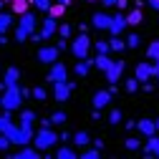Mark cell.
Returning a JSON list of instances; mask_svg holds the SVG:
<instances>
[{"mask_svg":"<svg viewBox=\"0 0 159 159\" xmlns=\"http://www.w3.org/2000/svg\"><path fill=\"white\" fill-rule=\"evenodd\" d=\"M139 86H142V84H139L136 76H131V78H126V81H124V91H126V93H136Z\"/></svg>","mask_w":159,"mask_h":159,"instance_id":"obj_26","label":"cell"},{"mask_svg":"<svg viewBox=\"0 0 159 159\" xmlns=\"http://www.w3.org/2000/svg\"><path fill=\"white\" fill-rule=\"evenodd\" d=\"M91 46H93V41L86 35V33H78L73 41L68 43V51L78 58V61H84V58H89V53H91Z\"/></svg>","mask_w":159,"mask_h":159,"instance_id":"obj_3","label":"cell"},{"mask_svg":"<svg viewBox=\"0 0 159 159\" xmlns=\"http://www.w3.org/2000/svg\"><path fill=\"white\" fill-rule=\"evenodd\" d=\"M76 89V84L73 81H58V84H53V98L56 101H68L71 98V91Z\"/></svg>","mask_w":159,"mask_h":159,"instance_id":"obj_5","label":"cell"},{"mask_svg":"<svg viewBox=\"0 0 159 159\" xmlns=\"http://www.w3.org/2000/svg\"><path fill=\"white\" fill-rule=\"evenodd\" d=\"M18 25H20V28H23V30L30 35V33H35V28H38V20H35V15H33L30 10H25V13L20 15V23H18Z\"/></svg>","mask_w":159,"mask_h":159,"instance_id":"obj_14","label":"cell"},{"mask_svg":"<svg viewBox=\"0 0 159 159\" xmlns=\"http://www.w3.org/2000/svg\"><path fill=\"white\" fill-rule=\"evenodd\" d=\"M91 66H93V63H91V58H84V61H78V63L73 66V71H76V76H78V78H84V76L91 71Z\"/></svg>","mask_w":159,"mask_h":159,"instance_id":"obj_21","label":"cell"},{"mask_svg":"<svg viewBox=\"0 0 159 159\" xmlns=\"http://www.w3.org/2000/svg\"><path fill=\"white\" fill-rule=\"evenodd\" d=\"M154 76H157V84H159V71H157V73H154Z\"/></svg>","mask_w":159,"mask_h":159,"instance_id":"obj_57","label":"cell"},{"mask_svg":"<svg viewBox=\"0 0 159 159\" xmlns=\"http://www.w3.org/2000/svg\"><path fill=\"white\" fill-rule=\"evenodd\" d=\"M3 89H5V84H3V81H0V91H3Z\"/></svg>","mask_w":159,"mask_h":159,"instance_id":"obj_56","label":"cell"},{"mask_svg":"<svg viewBox=\"0 0 159 159\" xmlns=\"http://www.w3.org/2000/svg\"><path fill=\"white\" fill-rule=\"evenodd\" d=\"M109 25H111V15H109V13H93V15H91V28H96V30H109Z\"/></svg>","mask_w":159,"mask_h":159,"instance_id":"obj_12","label":"cell"},{"mask_svg":"<svg viewBox=\"0 0 159 159\" xmlns=\"http://www.w3.org/2000/svg\"><path fill=\"white\" fill-rule=\"evenodd\" d=\"M8 124H10V114L5 111L3 116H0V131H5V126H8Z\"/></svg>","mask_w":159,"mask_h":159,"instance_id":"obj_40","label":"cell"},{"mask_svg":"<svg viewBox=\"0 0 159 159\" xmlns=\"http://www.w3.org/2000/svg\"><path fill=\"white\" fill-rule=\"evenodd\" d=\"M124 147L129 152H136V149H142V139H136V136H126L124 139Z\"/></svg>","mask_w":159,"mask_h":159,"instance_id":"obj_28","label":"cell"},{"mask_svg":"<svg viewBox=\"0 0 159 159\" xmlns=\"http://www.w3.org/2000/svg\"><path fill=\"white\" fill-rule=\"evenodd\" d=\"M96 53H111V46H109V41H93V46H91Z\"/></svg>","mask_w":159,"mask_h":159,"instance_id":"obj_30","label":"cell"},{"mask_svg":"<svg viewBox=\"0 0 159 159\" xmlns=\"http://www.w3.org/2000/svg\"><path fill=\"white\" fill-rule=\"evenodd\" d=\"M66 121H68V116H66L63 111H56V114L51 116V124H56V126H63Z\"/></svg>","mask_w":159,"mask_h":159,"instance_id":"obj_32","label":"cell"},{"mask_svg":"<svg viewBox=\"0 0 159 159\" xmlns=\"http://www.w3.org/2000/svg\"><path fill=\"white\" fill-rule=\"evenodd\" d=\"M154 124H157V131H159V119H154Z\"/></svg>","mask_w":159,"mask_h":159,"instance_id":"obj_55","label":"cell"},{"mask_svg":"<svg viewBox=\"0 0 159 159\" xmlns=\"http://www.w3.org/2000/svg\"><path fill=\"white\" fill-rule=\"evenodd\" d=\"M147 5H149L152 10H157V13H159V0H147Z\"/></svg>","mask_w":159,"mask_h":159,"instance_id":"obj_47","label":"cell"},{"mask_svg":"<svg viewBox=\"0 0 159 159\" xmlns=\"http://www.w3.org/2000/svg\"><path fill=\"white\" fill-rule=\"evenodd\" d=\"M48 84H58V81H68V68L63 66V61H53L51 63V71L46 76Z\"/></svg>","mask_w":159,"mask_h":159,"instance_id":"obj_4","label":"cell"},{"mask_svg":"<svg viewBox=\"0 0 159 159\" xmlns=\"http://www.w3.org/2000/svg\"><path fill=\"white\" fill-rule=\"evenodd\" d=\"M91 144H93L96 149H104V142H101V139H91Z\"/></svg>","mask_w":159,"mask_h":159,"instance_id":"obj_48","label":"cell"},{"mask_svg":"<svg viewBox=\"0 0 159 159\" xmlns=\"http://www.w3.org/2000/svg\"><path fill=\"white\" fill-rule=\"evenodd\" d=\"M20 101H23V96H20V86L18 84L15 86H5L3 93H0V109L8 111V114L20 109Z\"/></svg>","mask_w":159,"mask_h":159,"instance_id":"obj_1","label":"cell"},{"mask_svg":"<svg viewBox=\"0 0 159 159\" xmlns=\"http://www.w3.org/2000/svg\"><path fill=\"white\" fill-rule=\"evenodd\" d=\"M147 58H149V61L159 58V41H152V43H149V48H147Z\"/></svg>","mask_w":159,"mask_h":159,"instance_id":"obj_31","label":"cell"},{"mask_svg":"<svg viewBox=\"0 0 159 159\" xmlns=\"http://www.w3.org/2000/svg\"><path fill=\"white\" fill-rule=\"evenodd\" d=\"M56 157H58V159H73V157H78V152H76L73 147H58Z\"/></svg>","mask_w":159,"mask_h":159,"instance_id":"obj_25","label":"cell"},{"mask_svg":"<svg viewBox=\"0 0 159 159\" xmlns=\"http://www.w3.org/2000/svg\"><path fill=\"white\" fill-rule=\"evenodd\" d=\"M5 3H8V0H0V10H3V5H5Z\"/></svg>","mask_w":159,"mask_h":159,"instance_id":"obj_54","label":"cell"},{"mask_svg":"<svg viewBox=\"0 0 159 159\" xmlns=\"http://www.w3.org/2000/svg\"><path fill=\"white\" fill-rule=\"evenodd\" d=\"M71 136H73V134H68V131H61V136H58V142H71Z\"/></svg>","mask_w":159,"mask_h":159,"instance_id":"obj_46","label":"cell"},{"mask_svg":"<svg viewBox=\"0 0 159 159\" xmlns=\"http://www.w3.org/2000/svg\"><path fill=\"white\" fill-rule=\"evenodd\" d=\"M10 157H13V159H38L41 152H38L35 147H30V144H23V147H18V152L10 154Z\"/></svg>","mask_w":159,"mask_h":159,"instance_id":"obj_15","label":"cell"},{"mask_svg":"<svg viewBox=\"0 0 159 159\" xmlns=\"http://www.w3.org/2000/svg\"><path fill=\"white\" fill-rule=\"evenodd\" d=\"M136 131L142 134V136H152V134H157L154 119H142V121H136Z\"/></svg>","mask_w":159,"mask_h":159,"instance_id":"obj_16","label":"cell"},{"mask_svg":"<svg viewBox=\"0 0 159 159\" xmlns=\"http://www.w3.org/2000/svg\"><path fill=\"white\" fill-rule=\"evenodd\" d=\"M124 126H126V129H129V131H134V129H136V121H134V119H131V121H126V124H124Z\"/></svg>","mask_w":159,"mask_h":159,"instance_id":"obj_49","label":"cell"},{"mask_svg":"<svg viewBox=\"0 0 159 159\" xmlns=\"http://www.w3.org/2000/svg\"><path fill=\"white\" fill-rule=\"evenodd\" d=\"M13 25V15L10 13H0V33H5Z\"/></svg>","mask_w":159,"mask_h":159,"instance_id":"obj_29","label":"cell"},{"mask_svg":"<svg viewBox=\"0 0 159 159\" xmlns=\"http://www.w3.org/2000/svg\"><path fill=\"white\" fill-rule=\"evenodd\" d=\"M8 43V38H5V33H0V46H5Z\"/></svg>","mask_w":159,"mask_h":159,"instance_id":"obj_52","label":"cell"},{"mask_svg":"<svg viewBox=\"0 0 159 159\" xmlns=\"http://www.w3.org/2000/svg\"><path fill=\"white\" fill-rule=\"evenodd\" d=\"M3 84H5V86L20 84V68H18V66H10V68L5 71V76H3Z\"/></svg>","mask_w":159,"mask_h":159,"instance_id":"obj_17","label":"cell"},{"mask_svg":"<svg viewBox=\"0 0 159 159\" xmlns=\"http://www.w3.org/2000/svg\"><path fill=\"white\" fill-rule=\"evenodd\" d=\"M56 48L61 51V53H63V51H68V38H61V41L56 43Z\"/></svg>","mask_w":159,"mask_h":159,"instance_id":"obj_41","label":"cell"},{"mask_svg":"<svg viewBox=\"0 0 159 159\" xmlns=\"http://www.w3.org/2000/svg\"><path fill=\"white\" fill-rule=\"evenodd\" d=\"M61 38H71V33H73V28L68 25V23H58V30H56Z\"/></svg>","mask_w":159,"mask_h":159,"instance_id":"obj_35","label":"cell"},{"mask_svg":"<svg viewBox=\"0 0 159 159\" xmlns=\"http://www.w3.org/2000/svg\"><path fill=\"white\" fill-rule=\"evenodd\" d=\"M139 46H142V38L136 33H129L126 35V48H139Z\"/></svg>","mask_w":159,"mask_h":159,"instance_id":"obj_34","label":"cell"},{"mask_svg":"<svg viewBox=\"0 0 159 159\" xmlns=\"http://www.w3.org/2000/svg\"><path fill=\"white\" fill-rule=\"evenodd\" d=\"M8 147H10V139H8L3 131H0V154H3V152H8Z\"/></svg>","mask_w":159,"mask_h":159,"instance_id":"obj_39","label":"cell"},{"mask_svg":"<svg viewBox=\"0 0 159 159\" xmlns=\"http://www.w3.org/2000/svg\"><path fill=\"white\" fill-rule=\"evenodd\" d=\"M20 96H23V98H33V89H28V86H20Z\"/></svg>","mask_w":159,"mask_h":159,"instance_id":"obj_42","label":"cell"},{"mask_svg":"<svg viewBox=\"0 0 159 159\" xmlns=\"http://www.w3.org/2000/svg\"><path fill=\"white\" fill-rule=\"evenodd\" d=\"M124 71H126V63H124V61H111L109 68L104 71V73H106V81H109V84H119Z\"/></svg>","mask_w":159,"mask_h":159,"instance_id":"obj_6","label":"cell"},{"mask_svg":"<svg viewBox=\"0 0 159 159\" xmlns=\"http://www.w3.org/2000/svg\"><path fill=\"white\" fill-rule=\"evenodd\" d=\"M101 5L104 8H111V5H116V0H101Z\"/></svg>","mask_w":159,"mask_h":159,"instance_id":"obj_50","label":"cell"},{"mask_svg":"<svg viewBox=\"0 0 159 159\" xmlns=\"http://www.w3.org/2000/svg\"><path fill=\"white\" fill-rule=\"evenodd\" d=\"M33 98H35V101H46V98H48V91L38 86V89H33Z\"/></svg>","mask_w":159,"mask_h":159,"instance_id":"obj_37","label":"cell"},{"mask_svg":"<svg viewBox=\"0 0 159 159\" xmlns=\"http://www.w3.org/2000/svg\"><path fill=\"white\" fill-rule=\"evenodd\" d=\"M58 53H61V51H58L56 46H41V48H38V61L51 66L53 61H58Z\"/></svg>","mask_w":159,"mask_h":159,"instance_id":"obj_10","label":"cell"},{"mask_svg":"<svg viewBox=\"0 0 159 159\" xmlns=\"http://www.w3.org/2000/svg\"><path fill=\"white\" fill-rule=\"evenodd\" d=\"M15 41H18V43H25V41H28V33H25L20 25L15 28Z\"/></svg>","mask_w":159,"mask_h":159,"instance_id":"obj_38","label":"cell"},{"mask_svg":"<svg viewBox=\"0 0 159 159\" xmlns=\"http://www.w3.org/2000/svg\"><path fill=\"white\" fill-rule=\"evenodd\" d=\"M86 3H96V0H86Z\"/></svg>","mask_w":159,"mask_h":159,"instance_id":"obj_58","label":"cell"},{"mask_svg":"<svg viewBox=\"0 0 159 159\" xmlns=\"http://www.w3.org/2000/svg\"><path fill=\"white\" fill-rule=\"evenodd\" d=\"M134 76L139 78V84H142V81H149V78H154V63H152V61H139L136 68H134Z\"/></svg>","mask_w":159,"mask_h":159,"instance_id":"obj_7","label":"cell"},{"mask_svg":"<svg viewBox=\"0 0 159 159\" xmlns=\"http://www.w3.org/2000/svg\"><path fill=\"white\" fill-rule=\"evenodd\" d=\"M35 119H38V116H35V111H30V109H23V111H20V124L33 126V124H35Z\"/></svg>","mask_w":159,"mask_h":159,"instance_id":"obj_24","label":"cell"},{"mask_svg":"<svg viewBox=\"0 0 159 159\" xmlns=\"http://www.w3.org/2000/svg\"><path fill=\"white\" fill-rule=\"evenodd\" d=\"M106 121H109V124H114V126H116V124H121V109H111Z\"/></svg>","mask_w":159,"mask_h":159,"instance_id":"obj_33","label":"cell"},{"mask_svg":"<svg viewBox=\"0 0 159 159\" xmlns=\"http://www.w3.org/2000/svg\"><path fill=\"white\" fill-rule=\"evenodd\" d=\"M91 119H93V121H101V109H93L91 111Z\"/></svg>","mask_w":159,"mask_h":159,"instance_id":"obj_45","label":"cell"},{"mask_svg":"<svg viewBox=\"0 0 159 159\" xmlns=\"http://www.w3.org/2000/svg\"><path fill=\"white\" fill-rule=\"evenodd\" d=\"M126 28H129V25H126V15H124L121 10H119L116 15H111V25H109V33H111V35H121Z\"/></svg>","mask_w":159,"mask_h":159,"instance_id":"obj_8","label":"cell"},{"mask_svg":"<svg viewBox=\"0 0 159 159\" xmlns=\"http://www.w3.org/2000/svg\"><path fill=\"white\" fill-rule=\"evenodd\" d=\"M89 28H91V25H86V23H81V25H78V33H89Z\"/></svg>","mask_w":159,"mask_h":159,"instance_id":"obj_51","label":"cell"},{"mask_svg":"<svg viewBox=\"0 0 159 159\" xmlns=\"http://www.w3.org/2000/svg\"><path fill=\"white\" fill-rule=\"evenodd\" d=\"M147 159H152V157H159V136L157 134H152V136H147V142H144V152H142Z\"/></svg>","mask_w":159,"mask_h":159,"instance_id":"obj_13","label":"cell"},{"mask_svg":"<svg viewBox=\"0 0 159 159\" xmlns=\"http://www.w3.org/2000/svg\"><path fill=\"white\" fill-rule=\"evenodd\" d=\"M116 8L119 10H126L129 8V0H116Z\"/></svg>","mask_w":159,"mask_h":159,"instance_id":"obj_44","label":"cell"},{"mask_svg":"<svg viewBox=\"0 0 159 159\" xmlns=\"http://www.w3.org/2000/svg\"><path fill=\"white\" fill-rule=\"evenodd\" d=\"M91 63H93V68H98V71H106L109 63H111V58H109V53H96V56L91 58Z\"/></svg>","mask_w":159,"mask_h":159,"instance_id":"obj_19","label":"cell"},{"mask_svg":"<svg viewBox=\"0 0 159 159\" xmlns=\"http://www.w3.org/2000/svg\"><path fill=\"white\" fill-rule=\"evenodd\" d=\"M109 46H111V51H116V53H121V51L126 48V41H124L121 35H111V38H109Z\"/></svg>","mask_w":159,"mask_h":159,"instance_id":"obj_23","label":"cell"},{"mask_svg":"<svg viewBox=\"0 0 159 159\" xmlns=\"http://www.w3.org/2000/svg\"><path fill=\"white\" fill-rule=\"evenodd\" d=\"M142 89H144L147 93H152V91H154V84H152V81H142Z\"/></svg>","mask_w":159,"mask_h":159,"instance_id":"obj_43","label":"cell"},{"mask_svg":"<svg viewBox=\"0 0 159 159\" xmlns=\"http://www.w3.org/2000/svg\"><path fill=\"white\" fill-rule=\"evenodd\" d=\"M48 15H51V18H56V20H61V18L66 15V5H61V3H56V0H53L51 8H48Z\"/></svg>","mask_w":159,"mask_h":159,"instance_id":"obj_22","label":"cell"},{"mask_svg":"<svg viewBox=\"0 0 159 159\" xmlns=\"http://www.w3.org/2000/svg\"><path fill=\"white\" fill-rule=\"evenodd\" d=\"M142 20H144L142 8H131L129 15H126V25H129V28H136V25H142Z\"/></svg>","mask_w":159,"mask_h":159,"instance_id":"obj_18","label":"cell"},{"mask_svg":"<svg viewBox=\"0 0 159 159\" xmlns=\"http://www.w3.org/2000/svg\"><path fill=\"white\" fill-rule=\"evenodd\" d=\"M56 30H58V20L51 18V15H46L41 20V41H48L51 35H56Z\"/></svg>","mask_w":159,"mask_h":159,"instance_id":"obj_9","label":"cell"},{"mask_svg":"<svg viewBox=\"0 0 159 159\" xmlns=\"http://www.w3.org/2000/svg\"><path fill=\"white\" fill-rule=\"evenodd\" d=\"M71 142H73V147H76V149H84V147H89V144H91V136H89L86 131H76V134L71 136Z\"/></svg>","mask_w":159,"mask_h":159,"instance_id":"obj_20","label":"cell"},{"mask_svg":"<svg viewBox=\"0 0 159 159\" xmlns=\"http://www.w3.org/2000/svg\"><path fill=\"white\" fill-rule=\"evenodd\" d=\"M78 157H84V159H96V157H101V149H96V147H84V149H78Z\"/></svg>","mask_w":159,"mask_h":159,"instance_id":"obj_27","label":"cell"},{"mask_svg":"<svg viewBox=\"0 0 159 159\" xmlns=\"http://www.w3.org/2000/svg\"><path fill=\"white\" fill-rule=\"evenodd\" d=\"M109 101H111V91H109V89H98V91L93 93V98H91L93 109H106Z\"/></svg>","mask_w":159,"mask_h":159,"instance_id":"obj_11","label":"cell"},{"mask_svg":"<svg viewBox=\"0 0 159 159\" xmlns=\"http://www.w3.org/2000/svg\"><path fill=\"white\" fill-rule=\"evenodd\" d=\"M56 3H61V5H66V8H68V5H71V0H56Z\"/></svg>","mask_w":159,"mask_h":159,"instance_id":"obj_53","label":"cell"},{"mask_svg":"<svg viewBox=\"0 0 159 159\" xmlns=\"http://www.w3.org/2000/svg\"><path fill=\"white\" fill-rule=\"evenodd\" d=\"M30 3L38 8V10H43V13H48V8H51V3L53 0H30Z\"/></svg>","mask_w":159,"mask_h":159,"instance_id":"obj_36","label":"cell"},{"mask_svg":"<svg viewBox=\"0 0 159 159\" xmlns=\"http://www.w3.org/2000/svg\"><path fill=\"white\" fill-rule=\"evenodd\" d=\"M56 142H58V134H56L51 126H41V129H38V134H33V142H30V144L43 154V152H48Z\"/></svg>","mask_w":159,"mask_h":159,"instance_id":"obj_2","label":"cell"}]
</instances>
